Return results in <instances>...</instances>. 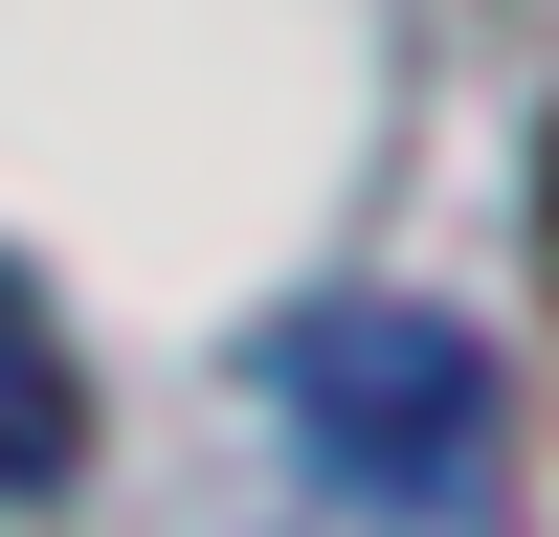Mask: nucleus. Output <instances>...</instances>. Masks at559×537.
Listing matches in <instances>:
<instances>
[{
	"label": "nucleus",
	"mask_w": 559,
	"mask_h": 537,
	"mask_svg": "<svg viewBox=\"0 0 559 537\" xmlns=\"http://www.w3.org/2000/svg\"><path fill=\"white\" fill-rule=\"evenodd\" d=\"M269 403L313 426V470L448 492L492 448V336H448V313H403V291H313V313H269Z\"/></svg>",
	"instance_id": "obj_1"
},
{
	"label": "nucleus",
	"mask_w": 559,
	"mask_h": 537,
	"mask_svg": "<svg viewBox=\"0 0 559 537\" xmlns=\"http://www.w3.org/2000/svg\"><path fill=\"white\" fill-rule=\"evenodd\" d=\"M90 470V358L45 336V291L0 268V492H68Z\"/></svg>",
	"instance_id": "obj_2"
}]
</instances>
